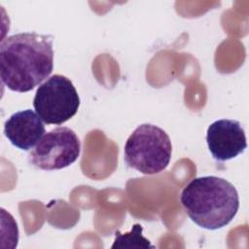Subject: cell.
Listing matches in <instances>:
<instances>
[{"mask_svg": "<svg viewBox=\"0 0 249 249\" xmlns=\"http://www.w3.org/2000/svg\"><path fill=\"white\" fill-rule=\"evenodd\" d=\"M53 67V37L23 32L0 45V77L11 90L26 92L47 79Z\"/></svg>", "mask_w": 249, "mask_h": 249, "instance_id": "cell-1", "label": "cell"}, {"mask_svg": "<svg viewBox=\"0 0 249 249\" xmlns=\"http://www.w3.org/2000/svg\"><path fill=\"white\" fill-rule=\"evenodd\" d=\"M180 200L191 220L206 230H218L227 226L239 208L235 187L217 176L193 179L183 189Z\"/></svg>", "mask_w": 249, "mask_h": 249, "instance_id": "cell-2", "label": "cell"}, {"mask_svg": "<svg viewBox=\"0 0 249 249\" xmlns=\"http://www.w3.org/2000/svg\"><path fill=\"white\" fill-rule=\"evenodd\" d=\"M172 145L160 127L143 124L137 126L124 144V160L137 171L152 175L163 171L171 160Z\"/></svg>", "mask_w": 249, "mask_h": 249, "instance_id": "cell-3", "label": "cell"}, {"mask_svg": "<svg viewBox=\"0 0 249 249\" xmlns=\"http://www.w3.org/2000/svg\"><path fill=\"white\" fill-rule=\"evenodd\" d=\"M33 106L44 123L62 124L78 112L80 97L67 77L55 74L39 86Z\"/></svg>", "mask_w": 249, "mask_h": 249, "instance_id": "cell-4", "label": "cell"}, {"mask_svg": "<svg viewBox=\"0 0 249 249\" xmlns=\"http://www.w3.org/2000/svg\"><path fill=\"white\" fill-rule=\"evenodd\" d=\"M80 151L81 142L77 134L69 127L58 126L44 134L28 159L40 169H62L76 161Z\"/></svg>", "mask_w": 249, "mask_h": 249, "instance_id": "cell-5", "label": "cell"}, {"mask_svg": "<svg viewBox=\"0 0 249 249\" xmlns=\"http://www.w3.org/2000/svg\"><path fill=\"white\" fill-rule=\"evenodd\" d=\"M208 149L219 161L236 158L247 148L245 131L238 121L222 119L212 123L206 133Z\"/></svg>", "mask_w": 249, "mask_h": 249, "instance_id": "cell-6", "label": "cell"}, {"mask_svg": "<svg viewBox=\"0 0 249 249\" xmlns=\"http://www.w3.org/2000/svg\"><path fill=\"white\" fill-rule=\"evenodd\" d=\"M45 125L34 111L27 109L14 113L4 124V134L17 148L28 151L44 136Z\"/></svg>", "mask_w": 249, "mask_h": 249, "instance_id": "cell-7", "label": "cell"}, {"mask_svg": "<svg viewBox=\"0 0 249 249\" xmlns=\"http://www.w3.org/2000/svg\"><path fill=\"white\" fill-rule=\"evenodd\" d=\"M142 227L139 224L133 225L129 232L121 233L116 231L115 241L112 248L121 247H140V248H153L154 246L150 241L142 235Z\"/></svg>", "mask_w": 249, "mask_h": 249, "instance_id": "cell-8", "label": "cell"}]
</instances>
